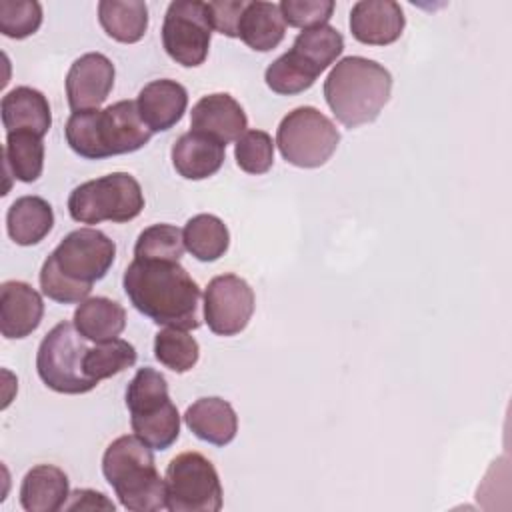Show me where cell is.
<instances>
[{
  "label": "cell",
  "instance_id": "6da1fadb",
  "mask_svg": "<svg viewBox=\"0 0 512 512\" xmlns=\"http://www.w3.org/2000/svg\"><path fill=\"white\" fill-rule=\"evenodd\" d=\"M122 286L130 304L154 324L188 332L200 328L202 292L180 262L134 258Z\"/></svg>",
  "mask_w": 512,
  "mask_h": 512
},
{
  "label": "cell",
  "instance_id": "7a4b0ae2",
  "mask_svg": "<svg viewBox=\"0 0 512 512\" xmlns=\"http://www.w3.org/2000/svg\"><path fill=\"white\" fill-rule=\"evenodd\" d=\"M116 258V244L96 228L64 236L40 268L42 294L60 304H80Z\"/></svg>",
  "mask_w": 512,
  "mask_h": 512
},
{
  "label": "cell",
  "instance_id": "3957f363",
  "mask_svg": "<svg viewBox=\"0 0 512 512\" xmlns=\"http://www.w3.org/2000/svg\"><path fill=\"white\" fill-rule=\"evenodd\" d=\"M64 134L72 152L86 160L130 154L152 138V132L138 114L136 100H120L104 110L72 112Z\"/></svg>",
  "mask_w": 512,
  "mask_h": 512
},
{
  "label": "cell",
  "instance_id": "277c9868",
  "mask_svg": "<svg viewBox=\"0 0 512 512\" xmlns=\"http://www.w3.org/2000/svg\"><path fill=\"white\" fill-rule=\"evenodd\" d=\"M392 74L376 60L346 56L324 80V98L336 120L346 128L374 122L388 104Z\"/></svg>",
  "mask_w": 512,
  "mask_h": 512
},
{
  "label": "cell",
  "instance_id": "5b68a950",
  "mask_svg": "<svg viewBox=\"0 0 512 512\" xmlns=\"http://www.w3.org/2000/svg\"><path fill=\"white\" fill-rule=\"evenodd\" d=\"M102 474L126 510L166 508V482L156 470L152 448L136 434L118 436L108 444L102 456Z\"/></svg>",
  "mask_w": 512,
  "mask_h": 512
},
{
  "label": "cell",
  "instance_id": "8992f818",
  "mask_svg": "<svg viewBox=\"0 0 512 512\" xmlns=\"http://www.w3.org/2000/svg\"><path fill=\"white\" fill-rule=\"evenodd\" d=\"M344 50L342 34L330 26H314L302 30L288 52L276 58L264 72L266 86L282 96L308 90L316 78L336 62Z\"/></svg>",
  "mask_w": 512,
  "mask_h": 512
},
{
  "label": "cell",
  "instance_id": "52a82bcc",
  "mask_svg": "<svg viewBox=\"0 0 512 512\" xmlns=\"http://www.w3.org/2000/svg\"><path fill=\"white\" fill-rule=\"evenodd\" d=\"M126 408L132 432L152 450L170 448L180 434V414L168 394L166 378L150 368H140L126 388Z\"/></svg>",
  "mask_w": 512,
  "mask_h": 512
},
{
  "label": "cell",
  "instance_id": "ba28073f",
  "mask_svg": "<svg viewBox=\"0 0 512 512\" xmlns=\"http://www.w3.org/2000/svg\"><path fill=\"white\" fill-rule=\"evenodd\" d=\"M144 208L140 182L128 172H112L76 186L68 196V214L80 224L130 222Z\"/></svg>",
  "mask_w": 512,
  "mask_h": 512
},
{
  "label": "cell",
  "instance_id": "9c48e42d",
  "mask_svg": "<svg viewBox=\"0 0 512 512\" xmlns=\"http://www.w3.org/2000/svg\"><path fill=\"white\" fill-rule=\"evenodd\" d=\"M86 338L74 322H58L40 342L36 372L40 380L58 394H86L98 386L84 372Z\"/></svg>",
  "mask_w": 512,
  "mask_h": 512
},
{
  "label": "cell",
  "instance_id": "30bf717a",
  "mask_svg": "<svg viewBox=\"0 0 512 512\" xmlns=\"http://www.w3.org/2000/svg\"><path fill=\"white\" fill-rule=\"evenodd\" d=\"M340 132L314 106H298L278 124L276 144L286 162L298 168L324 166L336 152Z\"/></svg>",
  "mask_w": 512,
  "mask_h": 512
},
{
  "label": "cell",
  "instance_id": "8fae6325",
  "mask_svg": "<svg viewBox=\"0 0 512 512\" xmlns=\"http://www.w3.org/2000/svg\"><path fill=\"white\" fill-rule=\"evenodd\" d=\"M166 510L218 512L222 484L214 464L200 452H182L166 468Z\"/></svg>",
  "mask_w": 512,
  "mask_h": 512
},
{
  "label": "cell",
  "instance_id": "7c38bea8",
  "mask_svg": "<svg viewBox=\"0 0 512 512\" xmlns=\"http://www.w3.org/2000/svg\"><path fill=\"white\" fill-rule=\"evenodd\" d=\"M212 26L206 2L174 0L168 4L162 24V46L166 54L184 68L200 66L210 48Z\"/></svg>",
  "mask_w": 512,
  "mask_h": 512
},
{
  "label": "cell",
  "instance_id": "4fadbf2b",
  "mask_svg": "<svg viewBox=\"0 0 512 512\" xmlns=\"http://www.w3.org/2000/svg\"><path fill=\"white\" fill-rule=\"evenodd\" d=\"M254 302V290L244 278L214 276L204 290V322L218 336H236L248 326Z\"/></svg>",
  "mask_w": 512,
  "mask_h": 512
},
{
  "label": "cell",
  "instance_id": "5bb4252c",
  "mask_svg": "<svg viewBox=\"0 0 512 512\" xmlns=\"http://www.w3.org/2000/svg\"><path fill=\"white\" fill-rule=\"evenodd\" d=\"M114 64L100 52H88L76 58L66 74V98L72 112L96 110L114 86Z\"/></svg>",
  "mask_w": 512,
  "mask_h": 512
},
{
  "label": "cell",
  "instance_id": "9a60e30c",
  "mask_svg": "<svg viewBox=\"0 0 512 512\" xmlns=\"http://www.w3.org/2000/svg\"><path fill=\"white\" fill-rule=\"evenodd\" d=\"M246 128V112L228 92L206 94L192 106L190 130L208 134L220 140L224 146L236 142Z\"/></svg>",
  "mask_w": 512,
  "mask_h": 512
},
{
  "label": "cell",
  "instance_id": "2e32d148",
  "mask_svg": "<svg viewBox=\"0 0 512 512\" xmlns=\"http://www.w3.org/2000/svg\"><path fill=\"white\" fill-rule=\"evenodd\" d=\"M404 12L394 0H360L350 10L352 36L368 46H388L402 36Z\"/></svg>",
  "mask_w": 512,
  "mask_h": 512
},
{
  "label": "cell",
  "instance_id": "e0dca14e",
  "mask_svg": "<svg viewBox=\"0 0 512 512\" xmlns=\"http://www.w3.org/2000/svg\"><path fill=\"white\" fill-rule=\"evenodd\" d=\"M44 302L28 282L6 280L0 286V332L8 340L30 336L42 322Z\"/></svg>",
  "mask_w": 512,
  "mask_h": 512
},
{
  "label": "cell",
  "instance_id": "ac0fdd59",
  "mask_svg": "<svg viewBox=\"0 0 512 512\" xmlns=\"http://www.w3.org/2000/svg\"><path fill=\"white\" fill-rule=\"evenodd\" d=\"M186 106H188L186 88L180 82L170 78L148 82L136 98L138 114L152 134L166 132L172 126H176L182 120Z\"/></svg>",
  "mask_w": 512,
  "mask_h": 512
},
{
  "label": "cell",
  "instance_id": "d6986e66",
  "mask_svg": "<svg viewBox=\"0 0 512 512\" xmlns=\"http://www.w3.org/2000/svg\"><path fill=\"white\" fill-rule=\"evenodd\" d=\"M170 156L174 170L182 178L204 180L222 168L226 146L208 134L188 130L172 144Z\"/></svg>",
  "mask_w": 512,
  "mask_h": 512
},
{
  "label": "cell",
  "instance_id": "ffe728a7",
  "mask_svg": "<svg viewBox=\"0 0 512 512\" xmlns=\"http://www.w3.org/2000/svg\"><path fill=\"white\" fill-rule=\"evenodd\" d=\"M184 422L194 436L214 446L230 444L238 432V416L232 404L218 396L192 402L184 412Z\"/></svg>",
  "mask_w": 512,
  "mask_h": 512
},
{
  "label": "cell",
  "instance_id": "44dd1931",
  "mask_svg": "<svg viewBox=\"0 0 512 512\" xmlns=\"http://www.w3.org/2000/svg\"><path fill=\"white\" fill-rule=\"evenodd\" d=\"M2 124L10 132H34L44 138L52 126L48 98L30 86H16L2 98Z\"/></svg>",
  "mask_w": 512,
  "mask_h": 512
},
{
  "label": "cell",
  "instance_id": "7402d4cb",
  "mask_svg": "<svg viewBox=\"0 0 512 512\" xmlns=\"http://www.w3.org/2000/svg\"><path fill=\"white\" fill-rule=\"evenodd\" d=\"M70 498L68 476L54 464H38L20 484V504L26 512H56Z\"/></svg>",
  "mask_w": 512,
  "mask_h": 512
},
{
  "label": "cell",
  "instance_id": "603a6c76",
  "mask_svg": "<svg viewBox=\"0 0 512 512\" xmlns=\"http://www.w3.org/2000/svg\"><path fill=\"white\" fill-rule=\"evenodd\" d=\"M286 24L278 4L272 2H246L240 22L238 38L256 52H270L284 40Z\"/></svg>",
  "mask_w": 512,
  "mask_h": 512
},
{
  "label": "cell",
  "instance_id": "cb8c5ba5",
  "mask_svg": "<svg viewBox=\"0 0 512 512\" xmlns=\"http://www.w3.org/2000/svg\"><path fill=\"white\" fill-rule=\"evenodd\" d=\"M74 326L94 344L108 342L118 338L126 328V310L116 300L92 296L82 300L74 310Z\"/></svg>",
  "mask_w": 512,
  "mask_h": 512
},
{
  "label": "cell",
  "instance_id": "d4e9b609",
  "mask_svg": "<svg viewBox=\"0 0 512 512\" xmlns=\"http://www.w3.org/2000/svg\"><path fill=\"white\" fill-rule=\"evenodd\" d=\"M54 226V210L40 196L16 198L6 214L8 236L18 246H34L48 236Z\"/></svg>",
  "mask_w": 512,
  "mask_h": 512
},
{
  "label": "cell",
  "instance_id": "484cf974",
  "mask_svg": "<svg viewBox=\"0 0 512 512\" xmlns=\"http://www.w3.org/2000/svg\"><path fill=\"white\" fill-rule=\"evenodd\" d=\"M98 20L110 38L134 44L146 34L148 6L140 0H102L98 2Z\"/></svg>",
  "mask_w": 512,
  "mask_h": 512
},
{
  "label": "cell",
  "instance_id": "4316f807",
  "mask_svg": "<svg viewBox=\"0 0 512 512\" xmlns=\"http://www.w3.org/2000/svg\"><path fill=\"white\" fill-rule=\"evenodd\" d=\"M184 248L200 262H214L226 254L230 244V232L226 224L214 214L192 216L184 230Z\"/></svg>",
  "mask_w": 512,
  "mask_h": 512
},
{
  "label": "cell",
  "instance_id": "83f0119b",
  "mask_svg": "<svg viewBox=\"0 0 512 512\" xmlns=\"http://www.w3.org/2000/svg\"><path fill=\"white\" fill-rule=\"evenodd\" d=\"M6 170L20 182H36L44 168V144L34 132H10L4 146Z\"/></svg>",
  "mask_w": 512,
  "mask_h": 512
},
{
  "label": "cell",
  "instance_id": "f1b7e54d",
  "mask_svg": "<svg viewBox=\"0 0 512 512\" xmlns=\"http://www.w3.org/2000/svg\"><path fill=\"white\" fill-rule=\"evenodd\" d=\"M154 356L164 368L176 374H184L196 366L200 358V346L188 330L164 326L154 336Z\"/></svg>",
  "mask_w": 512,
  "mask_h": 512
},
{
  "label": "cell",
  "instance_id": "f546056e",
  "mask_svg": "<svg viewBox=\"0 0 512 512\" xmlns=\"http://www.w3.org/2000/svg\"><path fill=\"white\" fill-rule=\"evenodd\" d=\"M136 358V348L122 338L98 342L90 346L84 354V372L88 378L100 382L104 378L124 372L126 368H132L136 364Z\"/></svg>",
  "mask_w": 512,
  "mask_h": 512
},
{
  "label": "cell",
  "instance_id": "4dcf8cb0",
  "mask_svg": "<svg viewBox=\"0 0 512 512\" xmlns=\"http://www.w3.org/2000/svg\"><path fill=\"white\" fill-rule=\"evenodd\" d=\"M184 250L186 248L180 228L174 224H152L138 234L134 244V258L180 262Z\"/></svg>",
  "mask_w": 512,
  "mask_h": 512
},
{
  "label": "cell",
  "instance_id": "1f68e13d",
  "mask_svg": "<svg viewBox=\"0 0 512 512\" xmlns=\"http://www.w3.org/2000/svg\"><path fill=\"white\" fill-rule=\"evenodd\" d=\"M234 158L240 170L248 174H266L274 162V142L264 130H246L234 146Z\"/></svg>",
  "mask_w": 512,
  "mask_h": 512
},
{
  "label": "cell",
  "instance_id": "d6a6232c",
  "mask_svg": "<svg viewBox=\"0 0 512 512\" xmlns=\"http://www.w3.org/2000/svg\"><path fill=\"white\" fill-rule=\"evenodd\" d=\"M42 24V4L36 0H2L0 32L8 38L22 40L38 32Z\"/></svg>",
  "mask_w": 512,
  "mask_h": 512
},
{
  "label": "cell",
  "instance_id": "836d02e7",
  "mask_svg": "<svg viewBox=\"0 0 512 512\" xmlns=\"http://www.w3.org/2000/svg\"><path fill=\"white\" fill-rule=\"evenodd\" d=\"M284 24L292 28H314L330 20L334 12L332 0H282L278 4Z\"/></svg>",
  "mask_w": 512,
  "mask_h": 512
},
{
  "label": "cell",
  "instance_id": "e575fe53",
  "mask_svg": "<svg viewBox=\"0 0 512 512\" xmlns=\"http://www.w3.org/2000/svg\"><path fill=\"white\" fill-rule=\"evenodd\" d=\"M244 6H246L244 0L206 2L208 20H210L212 30H216L228 38H238V22H240V14H242Z\"/></svg>",
  "mask_w": 512,
  "mask_h": 512
},
{
  "label": "cell",
  "instance_id": "d590c367",
  "mask_svg": "<svg viewBox=\"0 0 512 512\" xmlns=\"http://www.w3.org/2000/svg\"><path fill=\"white\" fill-rule=\"evenodd\" d=\"M66 510H94V508H104V510H112L114 512V504L102 494V492H96V490H74L70 492V502H66L64 506Z\"/></svg>",
  "mask_w": 512,
  "mask_h": 512
}]
</instances>
